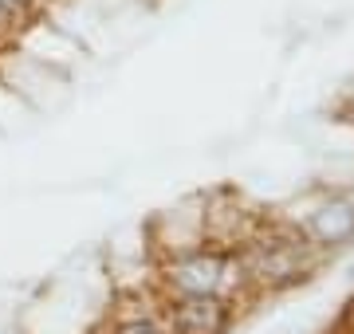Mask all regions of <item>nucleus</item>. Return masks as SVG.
Instances as JSON below:
<instances>
[{
    "label": "nucleus",
    "mask_w": 354,
    "mask_h": 334,
    "mask_svg": "<svg viewBox=\"0 0 354 334\" xmlns=\"http://www.w3.org/2000/svg\"><path fill=\"white\" fill-rule=\"evenodd\" d=\"M16 4H24V8H32V12H48V4H44V0H16Z\"/></svg>",
    "instance_id": "7"
},
{
    "label": "nucleus",
    "mask_w": 354,
    "mask_h": 334,
    "mask_svg": "<svg viewBox=\"0 0 354 334\" xmlns=\"http://www.w3.org/2000/svg\"><path fill=\"white\" fill-rule=\"evenodd\" d=\"M39 20H44V16L32 12V8H24V4H16V0H0V43H4V48L16 43V39L24 36V32H32Z\"/></svg>",
    "instance_id": "5"
},
{
    "label": "nucleus",
    "mask_w": 354,
    "mask_h": 334,
    "mask_svg": "<svg viewBox=\"0 0 354 334\" xmlns=\"http://www.w3.org/2000/svg\"><path fill=\"white\" fill-rule=\"evenodd\" d=\"M228 259L221 252H193L169 264V287L177 295H216Z\"/></svg>",
    "instance_id": "2"
},
{
    "label": "nucleus",
    "mask_w": 354,
    "mask_h": 334,
    "mask_svg": "<svg viewBox=\"0 0 354 334\" xmlns=\"http://www.w3.org/2000/svg\"><path fill=\"white\" fill-rule=\"evenodd\" d=\"M44 4H55V0H44Z\"/></svg>",
    "instance_id": "8"
},
{
    "label": "nucleus",
    "mask_w": 354,
    "mask_h": 334,
    "mask_svg": "<svg viewBox=\"0 0 354 334\" xmlns=\"http://www.w3.org/2000/svg\"><path fill=\"white\" fill-rule=\"evenodd\" d=\"M228 326V303L216 295H181L174 303L177 334H221Z\"/></svg>",
    "instance_id": "3"
},
{
    "label": "nucleus",
    "mask_w": 354,
    "mask_h": 334,
    "mask_svg": "<svg viewBox=\"0 0 354 334\" xmlns=\"http://www.w3.org/2000/svg\"><path fill=\"white\" fill-rule=\"evenodd\" d=\"M114 334H165V331L153 319H130V322H122Z\"/></svg>",
    "instance_id": "6"
},
{
    "label": "nucleus",
    "mask_w": 354,
    "mask_h": 334,
    "mask_svg": "<svg viewBox=\"0 0 354 334\" xmlns=\"http://www.w3.org/2000/svg\"><path fill=\"white\" fill-rule=\"evenodd\" d=\"M307 236H268L248 252V271L268 287H283V283L304 279L307 271Z\"/></svg>",
    "instance_id": "1"
},
{
    "label": "nucleus",
    "mask_w": 354,
    "mask_h": 334,
    "mask_svg": "<svg viewBox=\"0 0 354 334\" xmlns=\"http://www.w3.org/2000/svg\"><path fill=\"white\" fill-rule=\"evenodd\" d=\"M354 236V197H335L327 205H319L307 220V240L323 248H335Z\"/></svg>",
    "instance_id": "4"
}]
</instances>
